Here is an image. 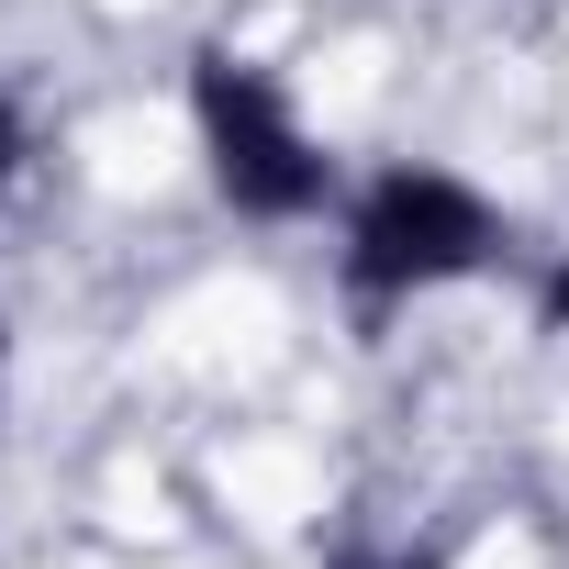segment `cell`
Masks as SVG:
<instances>
[{
    "mask_svg": "<svg viewBox=\"0 0 569 569\" xmlns=\"http://www.w3.org/2000/svg\"><path fill=\"white\" fill-rule=\"evenodd\" d=\"M0 391H12V325H0Z\"/></svg>",
    "mask_w": 569,
    "mask_h": 569,
    "instance_id": "6",
    "label": "cell"
},
{
    "mask_svg": "<svg viewBox=\"0 0 569 569\" xmlns=\"http://www.w3.org/2000/svg\"><path fill=\"white\" fill-rule=\"evenodd\" d=\"M190 146H201V179L223 212L246 223H313L336 201V157L313 146L291 79L246 46H201L190 57Z\"/></svg>",
    "mask_w": 569,
    "mask_h": 569,
    "instance_id": "1",
    "label": "cell"
},
{
    "mask_svg": "<svg viewBox=\"0 0 569 569\" xmlns=\"http://www.w3.org/2000/svg\"><path fill=\"white\" fill-rule=\"evenodd\" d=\"M12 179H23V101L0 90V190H12Z\"/></svg>",
    "mask_w": 569,
    "mask_h": 569,
    "instance_id": "4",
    "label": "cell"
},
{
    "mask_svg": "<svg viewBox=\"0 0 569 569\" xmlns=\"http://www.w3.org/2000/svg\"><path fill=\"white\" fill-rule=\"evenodd\" d=\"M536 325H547V336H569V246H558V268H547V291H536Z\"/></svg>",
    "mask_w": 569,
    "mask_h": 569,
    "instance_id": "3",
    "label": "cell"
},
{
    "mask_svg": "<svg viewBox=\"0 0 569 569\" xmlns=\"http://www.w3.org/2000/svg\"><path fill=\"white\" fill-rule=\"evenodd\" d=\"M380 569H447V558H436V547H402V558H380Z\"/></svg>",
    "mask_w": 569,
    "mask_h": 569,
    "instance_id": "5",
    "label": "cell"
},
{
    "mask_svg": "<svg viewBox=\"0 0 569 569\" xmlns=\"http://www.w3.org/2000/svg\"><path fill=\"white\" fill-rule=\"evenodd\" d=\"M491 246H502L491 190L458 179V168L402 157V168H380V179L347 201L336 268H347V302H358V313H402V302H436V291H458V279H480Z\"/></svg>",
    "mask_w": 569,
    "mask_h": 569,
    "instance_id": "2",
    "label": "cell"
}]
</instances>
